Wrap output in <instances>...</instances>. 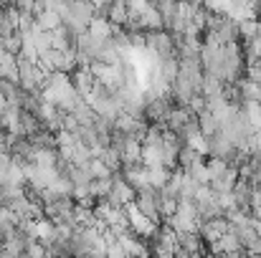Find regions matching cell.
<instances>
[{
    "label": "cell",
    "instance_id": "obj_11",
    "mask_svg": "<svg viewBox=\"0 0 261 258\" xmlns=\"http://www.w3.org/2000/svg\"><path fill=\"white\" fill-rule=\"evenodd\" d=\"M200 160H208V157H203L198 150H193L190 145H182V150H180V155H177V167L180 170H188V167H193L195 162H200Z\"/></svg>",
    "mask_w": 261,
    "mask_h": 258
},
{
    "label": "cell",
    "instance_id": "obj_4",
    "mask_svg": "<svg viewBox=\"0 0 261 258\" xmlns=\"http://www.w3.org/2000/svg\"><path fill=\"white\" fill-rule=\"evenodd\" d=\"M147 51L152 53V59H170L177 56L175 51V38L170 31H150L147 33Z\"/></svg>",
    "mask_w": 261,
    "mask_h": 258
},
{
    "label": "cell",
    "instance_id": "obj_5",
    "mask_svg": "<svg viewBox=\"0 0 261 258\" xmlns=\"http://www.w3.org/2000/svg\"><path fill=\"white\" fill-rule=\"evenodd\" d=\"M135 195H137V190L122 177V172L119 175H114V180H112V190H109V203L112 205H117V208H129L132 203H135Z\"/></svg>",
    "mask_w": 261,
    "mask_h": 258
},
{
    "label": "cell",
    "instance_id": "obj_9",
    "mask_svg": "<svg viewBox=\"0 0 261 258\" xmlns=\"http://www.w3.org/2000/svg\"><path fill=\"white\" fill-rule=\"evenodd\" d=\"M137 23H140V28H142L145 33H150V31H163V28H165L163 15L158 13V8H150L147 13H142V15L137 18Z\"/></svg>",
    "mask_w": 261,
    "mask_h": 258
},
{
    "label": "cell",
    "instance_id": "obj_8",
    "mask_svg": "<svg viewBox=\"0 0 261 258\" xmlns=\"http://www.w3.org/2000/svg\"><path fill=\"white\" fill-rule=\"evenodd\" d=\"M36 23H38V28H41V31H48V33H54L56 28H61L64 18H61V15H59L56 10L46 8V10L36 13Z\"/></svg>",
    "mask_w": 261,
    "mask_h": 258
},
{
    "label": "cell",
    "instance_id": "obj_7",
    "mask_svg": "<svg viewBox=\"0 0 261 258\" xmlns=\"http://www.w3.org/2000/svg\"><path fill=\"white\" fill-rule=\"evenodd\" d=\"M71 84H74V89L87 99L89 94L96 89L99 81H96V76L91 74V69H89V66H79V69H74V71H71Z\"/></svg>",
    "mask_w": 261,
    "mask_h": 258
},
{
    "label": "cell",
    "instance_id": "obj_1",
    "mask_svg": "<svg viewBox=\"0 0 261 258\" xmlns=\"http://www.w3.org/2000/svg\"><path fill=\"white\" fill-rule=\"evenodd\" d=\"M132 208H135V210H140L142 215H147V218H150L152 223L163 225V208H160V187H152V185H147V187L137 190V195H135V203H132Z\"/></svg>",
    "mask_w": 261,
    "mask_h": 258
},
{
    "label": "cell",
    "instance_id": "obj_10",
    "mask_svg": "<svg viewBox=\"0 0 261 258\" xmlns=\"http://www.w3.org/2000/svg\"><path fill=\"white\" fill-rule=\"evenodd\" d=\"M89 33H91L94 38H99V41H107V38H112V33H114V25H112L107 18L96 15V18L89 23Z\"/></svg>",
    "mask_w": 261,
    "mask_h": 258
},
{
    "label": "cell",
    "instance_id": "obj_3",
    "mask_svg": "<svg viewBox=\"0 0 261 258\" xmlns=\"http://www.w3.org/2000/svg\"><path fill=\"white\" fill-rule=\"evenodd\" d=\"M175 243H177V258H198V256L211 253V248L205 246V241L200 238L198 231H180V233H175Z\"/></svg>",
    "mask_w": 261,
    "mask_h": 258
},
{
    "label": "cell",
    "instance_id": "obj_2",
    "mask_svg": "<svg viewBox=\"0 0 261 258\" xmlns=\"http://www.w3.org/2000/svg\"><path fill=\"white\" fill-rule=\"evenodd\" d=\"M200 223H203V218H200V213H198V205H195L193 200H180L177 213L170 218L168 225L173 228L175 233H180V231H198Z\"/></svg>",
    "mask_w": 261,
    "mask_h": 258
},
{
    "label": "cell",
    "instance_id": "obj_6",
    "mask_svg": "<svg viewBox=\"0 0 261 258\" xmlns=\"http://www.w3.org/2000/svg\"><path fill=\"white\" fill-rule=\"evenodd\" d=\"M228 231H231V223H228V218H226V215H218V218L203 220V223H200V228H198V233H200V238L205 241V246H208V248H211L213 243H218Z\"/></svg>",
    "mask_w": 261,
    "mask_h": 258
}]
</instances>
